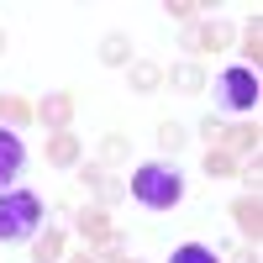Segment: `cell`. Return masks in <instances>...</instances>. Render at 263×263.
I'll list each match as a JSON object with an SVG mask.
<instances>
[{"label": "cell", "mask_w": 263, "mask_h": 263, "mask_svg": "<svg viewBox=\"0 0 263 263\" xmlns=\"http://www.w3.org/2000/svg\"><path fill=\"white\" fill-rule=\"evenodd\" d=\"M221 142L232 153H258V126H232V132H221Z\"/></svg>", "instance_id": "cell-14"}, {"label": "cell", "mask_w": 263, "mask_h": 263, "mask_svg": "<svg viewBox=\"0 0 263 263\" xmlns=\"http://www.w3.org/2000/svg\"><path fill=\"white\" fill-rule=\"evenodd\" d=\"M48 163H58V168L79 163V137H74V132H53V137H48Z\"/></svg>", "instance_id": "cell-9"}, {"label": "cell", "mask_w": 263, "mask_h": 263, "mask_svg": "<svg viewBox=\"0 0 263 263\" xmlns=\"http://www.w3.org/2000/svg\"><path fill=\"white\" fill-rule=\"evenodd\" d=\"M121 263H137V258H121Z\"/></svg>", "instance_id": "cell-25"}, {"label": "cell", "mask_w": 263, "mask_h": 263, "mask_svg": "<svg viewBox=\"0 0 263 263\" xmlns=\"http://www.w3.org/2000/svg\"><path fill=\"white\" fill-rule=\"evenodd\" d=\"M121 153H126V137H105V158H111V163H116V158H121Z\"/></svg>", "instance_id": "cell-22"}, {"label": "cell", "mask_w": 263, "mask_h": 263, "mask_svg": "<svg viewBox=\"0 0 263 263\" xmlns=\"http://www.w3.org/2000/svg\"><path fill=\"white\" fill-rule=\"evenodd\" d=\"M0 48H6V37H0Z\"/></svg>", "instance_id": "cell-26"}, {"label": "cell", "mask_w": 263, "mask_h": 263, "mask_svg": "<svg viewBox=\"0 0 263 263\" xmlns=\"http://www.w3.org/2000/svg\"><path fill=\"white\" fill-rule=\"evenodd\" d=\"M216 90H221V105H227V111H253V105H258V74L237 63V69L221 74Z\"/></svg>", "instance_id": "cell-3"}, {"label": "cell", "mask_w": 263, "mask_h": 263, "mask_svg": "<svg viewBox=\"0 0 263 263\" xmlns=\"http://www.w3.org/2000/svg\"><path fill=\"white\" fill-rule=\"evenodd\" d=\"M79 232H84V242H111L116 237V227H111V216H105V205H84L79 211Z\"/></svg>", "instance_id": "cell-6"}, {"label": "cell", "mask_w": 263, "mask_h": 263, "mask_svg": "<svg viewBox=\"0 0 263 263\" xmlns=\"http://www.w3.org/2000/svg\"><path fill=\"white\" fill-rule=\"evenodd\" d=\"M168 79H174V84H179V90H200V84H205V74H200V69H195V63H184V69H174Z\"/></svg>", "instance_id": "cell-19"}, {"label": "cell", "mask_w": 263, "mask_h": 263, "mask_svg": "<svg viewBox=\"0 0 263 263\" xmlns=\"http://www.w3.org/2000/svg\"><path fill=\"white\" fill-rule=\"evenodd\" d=\"M132 195H137L147 211H174L184 200V179H179V168H168V163H142L132 174Z\"/></svg>", "instance_id": "cell-2"}, {"label": "cell", "mask_w": 263, "mask_h": 263, "mask_svg": "<svg viewBox=\"0 0 263 263\" xmlns=\"http://www.w3.org/2000/svg\"><path fill=\"white\" fill-rule=\"evenodd\" d=\"M32 116L37 121H48L53 132H69V121H74V95H42V105H32Z\"/></svg>", "instance_id": "cell-5"}, {"label": "cell", "mask_w": 263, "mask_h": 263, "mask_svg": "<svg viewBox=\"0 0 263 263\" xmlns=\"http://www.w3.org/2000/svg\"><path fill=\"white\" fill-rule=\"evenodd\" d=\"M84 184H90L105 205H111V200H121V184H116V179H111V174H105L100 163H90V168H84Z\"/></svg>", "instance_id": "cell-10"}, {"label": "cell", "mask_w": 263, "mask_h": 263, "mask_svg": "<svg viewBox=\"0 0 263 263\" xmlns=\"http://www.w3.org/2000/svg\"><path fill=\"white\" fill-rule=\"evenodd\" d=\"M227 42H232V32L221 27V21H211V27H195V32H190V48H195V53H221Z\"/></svg>", "instance_id": "cell-8"}, {"label": "cell", "mask_w": 263, "mask_h": 263, "mask_svg": "<svg viewBox=\"0 0 263 263\" xmlns=\"http://www.w3.org/2000/svg\"><path fill=\"white\" fill-rule=\"evenodd\" d=\"M232 221L242 227V237L258 242V232H263V205H258V195H237V200H232Z\"/></svg>", "instance_id": "cell-7"}, {"label": "cell", "mask_w": 263, "mask_h": 263, "mask_svg": "<svg viewBox=\"0 0 263 263\" xmlns=\"http://www.w3.org/2000/svg\"><path fill=\"white\" fill-rule=\"evenodd\" d=\"M58 258H63V232L48 227V232L37 237V248H32V263H58Z\"/></svg>", "instance_id": "cell-11"}, {"label": "cell", "mask_w": 263, "mask_h": 263, "mask_svg": "<svg viewBox=\"0 0 263 263\" xmlns=\"http://www.w3.org/2000/svg\"><path fill=\"white\" fill-rule=\"evenodd\" d=\"M242 53L253 58V74H258V58H263V27H258V16H253V27L242 32Z\"/></svg>", "instance_id": "cell-17"}, {"label": "cell", "mask_w": 263, "mask_h": 263, "mask_svg": "<svg viewBox=\"0 0 263 263\" xmlns=\"http://www.w3.org/2000/svg\"><path fill=\"white\" fill-rule=\"evenodd\" d=\"M42 232V200L27 190H0V242H32Z\"/></svg>", "instance_id": "cell-1"}, {"label": "cell", "mask_w": 263, "mask_h": 263, "mask_svg": "<svg viewBox=\"0 0 263 263\" xmlns=\"http://www.w3.org/2000/svg\"><path fill=\"white\" fill-rule=\"evenodd\" d=\"M168 16H179V21H195V16H200V6H190V0H168Z\"/></svg>", "instance_id": "cell-21"}, {"label": "cell", "mask_w": 263, "mask_h": 263, "mask_svg": "<svg viewBox=\"0 0 263 263\" xmlns=\"http://www.w3.org/2000/svg\"><path fill=\"white\" fill-rule=\"evenodd\" d=\"M126 58H132V48H126V37H121V32H111V37L100 42V63H111V69H121Z\"/></svg>", "instance_id": "cell-13"}, {"label": "cell", "mask_w": 263, "mask_h": 263, "mask_svg": "<svg viewBox=\"0 0 263 263\" xmlns=\"http://www.w3.org/2000/svg\"><path fill=\"white\" fill-rule=\"evenodd\" d=\"M21 163H27V147H21V137H16L11 126H0V190H11V184H16Z\"/></svg>", "instance_id": "cell-4"}, {"label": "cell", "mask_w": 263, "mask_h": 263, "mask_svg": "<svg viewBox=\"0 0 263 263\" xmlns=\"http://www.w3.org/2000/svg\"><path fill=\"white\" fill-rule=\"evenodd\" d=\"M158 142H163V147H184V126H179V121H163V126H158Z\"/></svg>", "instance_id": "cell-20"}, {"label": "cell", "mask_w": 263, "mask_h": 263, "mask_svg": "<svg viewBox=\"0 0 263 263\" xmlns=\"http://www.w3.org/2000/svg\"><path fill=\"white\" fill-rule=\"evenodd\" d=\"M69 263H100V258H95V253H74Z\"/></svg>", "instance_id": "cell-23"}, {"label": "cell", "mask_w": 263, "mask_h": 263, "mask_svg": "<svg viewBox=\"0 0 263 263\" xmlns=\"http://www.w3.org/2000/svg\"><path fill=\"white\" fill-rule=\"evenodd\" d=\"M132 84L147 95V90H158L163 84V69H153V63H132Z\"/></svg>", "instance_id": "cell-16"}, {"label": "cell", "mask_w": 263, "mask_h": 263, "mask_svg": "<svg viewBox=\"0 0 263 263\" xmlns=\"http://www.w3.org/2000/svg\"><path fill=\"white\" fill-rule=\"evenodd\" d=\"M0 121H11V132H16V126H27V121H32V105H27V100H16V95H0Z\"/></svg>", "instance_id": "cell-12"}, {"label": "cell", "mask_w": 263, "mask_h": 263, "mask_svg": "<svg viewBox=\"0 0 263 263\" xmlns=\"http://www.w3.org/2000/svg\"><path fill=\"white\" fill-rule=\"evenodd\" d=\"M237 263H258V253H242V258H237Z\"/></svg>", "instance_id": "cell-24"}, {"label": "cell", "mask_w": 263, "mask_h": 263, "mask_svg": "<svg viewBox=\"0 0 263 263\" xmlns=\"http://www.w3.org/2000/svg\"><path fill=\"white\" fill-rule=\"evenodd\" d=\"M168 263H221L211 248H200V242H184V248H174V258Z\"/></svg>", "instance_id": "cell-15"}, {"label": "cell", "mask_w": 263, "mask_h": 263, "mask_svg": "<svg viewBox=\"0 0 263 263\" xmlns=\"http://www.w3.org/2000/svg\"><path fill=\"white\" fill-rule=\"evenodd\" d=\"M205 168H211V174H221V179H227V174H237V158H232L227 147H211V153H205Z\"/></svg>", "instance_id": "cell-18"}]
</instances>
